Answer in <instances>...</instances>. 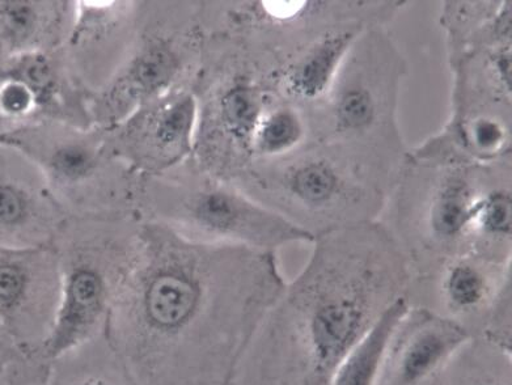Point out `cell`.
Here are the masks:
<instances>
[{"label": "cell", "instance_id": "5bb4252c", "mask_svg": "<svg viewBox=\"0 0 512 385\" xmlns=\"http://www.w3.org/2000/svg\"><path fill=\"white\" fill-rule=\"evenodd\" d=\"M139 0H76L67 61L91 97L124 65L137 37Z\"/></svg>", "mask_w": 512, "mask_h": 385}, {"label": "cell", "instance_id": "6da1fadb", "mask_svg": "<svg viewBox=\"0 0 512 385\" xmlns=\"http://www.w3.org/2000/svg\"><path fill=\"white\" fill-rule=\"evenodd\" d=\"M286 282L277 253L142 220L105 336L129 385H234Z\"/></svg>", "mask_w": 512, "mask_h": 385}, {"label": "cell", "instance_id": "9a60e30c", "mask_svg": "<svg viewBox=\"0 0 512 385\" xmlns=\"http://www.w3.org/2000/svg\"><path fill=\"white\" fill-rule=\"evenodd\" d=\"M67 217L37 165L0 141V248L50 247Z\"/></svg>", "mask_w": 512, "mask_h": 385}, {"label": "cell", "instance_id": "4fadbf2b", "mask_svg": "<svg viewBox=\"0 0 512 385\" xmlns=\"http://www.w3.org/2000/svg\"><path fill=\"white\" fill-rule=\"evenodd\" d=\"M196 128V97L190 88H179L104 130L112 150L130 168L138 175L151 176L192 158Z\"/></svg>", "mask_w": 512, "mask_h": 385}, {"label": "cell", "instance_id": "484cf974", "mask_svg": "<svg viewBox=\"0 0 512 385\" xmlns=\"http://www.w3.org/2000/svg\"><path fill=\"white\" fill-rule=\"evenodd\" d=\"M79 385H109L107 383L101 382V380H88V382H84Z\"/></svg>", "mask_w": 512, "mask_h": 385}, {"label": "cell", "instance_id": "d6986e66", "mask_svg": "<svg viewBox=\"0 0 512 385\" xmlns=\"http://www.w3.org/2000/svg\"><path fill=\"white\" fill-rule=\"evenodd\" d=\"M366 29L358 25L334 29L286 55L275 74L282 99L306 109L319 103L354 41Z\"/></svg>", "mask_w": 512, "mask_h": 385}, {"label": "cell", "instance_id": "ba28073f", "mask_svg": "<svg viewBox=\"0 0 512 385\" xmlns=\"http://www.w3.org/2000/svg\"><path fill=\"white\" fill-rule=\"evenodd\" d=\"M231 185L315 236L378 220L389 194L319 145L274 162H253Z\"/></svg>", "mask_w": 512, "mask_h": 385}, {"label": "cell", "instance_id": "cb8c5ba5", "mask_svg": "<svg viewBox=\"0 0 512 385\" xmlns=\"http://www.w3.org/2000/svg\"><path fill=\"white\" fill-rule=\"evenodd\" d=\"M310 141L308 109L281 97L258 125L252 143V163L285 159L302 150Z\"/></svg>", "mask_w": 512, "mask_h": 385}, {"label": "cell", "instance_id": "ac0fdd59", "mask_svg": "<svg viewBox=\"0 0 512 385\" xmlns=\"http://www.w3.org/2000/svg\"><path fill=\"white\" fill-rule=\"evenodd\" d=\"M447 55L452 75L450 116H512V44Z\"/></svg>", "mask_w": 512, "mask_h": 385}, {"label": "cell", "instance_id": "d4e9b609", "mask_svg": "<svg viewBox=\"0 0 512 385\" xmlns=\"http://www.w3.org/2000/svg\"><path fill=\"white\" fill-rule=\"evenodd\" d=\"M24 363V355L0 325V384L14 382L15 375Z\"/></svg>", "mask_w": 512, "mask_h": 385}, {"label": "cell", "instance_id": "603a6c76", "mask_svg": "<svg viewBox=\"0 0 512 385\" xmlns=\"http://www.w3.org/2000/svg\"><path fill=\"white\" fill-rule=\"evenodd\" d=\"M409 308L408 296L392 304L338 367L332 385H378L393 337Z\"/></svg>", "mask_w": 512, "mask_h": 385}, {"label": "cell", "instance_id": "52a82bcc", "mask_svg": "<svg viewBox=\"0 0 512 385\" xmlns=\"http://www.w3.org/2000/svg\"><path fill=\"white\" fill-rule=\"evenodd\" d=\"M443 162L409 151L380 222L399 241L413 273L471 251L482 197L503 165Z\"/></svg>", "mask_w": 512, "mask_h": 385}, {"label": "cell", "instance_id": "e0dca14e", "mask_svg": "<svg viewBox=\"0 0 512 385\" xmlns=\"http://www.w3.org/2000/svg\"><path fill=\"white\" fill-rule=\"evenodd\" d=\"M0 73L24 84L37 108V122L91 128V95L80 84L63 48L0 59Z\"/></svg>", "mask_w": 512, "mask_h": 385}, {"label": "cell", "instance_id": "44dd1931", "mask_svg": "<svg viewBox=\"0 0 512 385\" xmlns=\"http://www.w3.org/2000/svg\"><path fill=\"white\" fill-rule=\"evenodd\" d=\"M440 298L455 315H472L511 299V261L464 253L438 266Z\"/></svg>", "mask_w": 512, "mask_h": 385}, {"label": "cell", "instance_id": "f1b7e54d", "mask_svg": "<svg viewBox=\"0 0 512 385\" xmlns=\"http://www.w3.org/2000/svg\"><path fill=\"white\" fill-rule=\"evenodd\" d=\"M0 385H4V384H0Z\"/></svg>", "mask_w": 512, "mask_h": 385}, {"label": "cell", "instance_id": "2e32d148", "mask_svg": "<svg viewBox=\"0 0 512 385\" xmlns=\"http://www.w3.org/2000/svg\"><path fill=\"white\" fill-rule=\"evenodd\" d=\"M471 340L459 321L409 308L393 337L384 366L389 385H422Z\"/></svg>", "mask_w": 512, "mask_h": 385}, {"label": "cell", "instance_id": "277c9868", "mask_svg": "<svg viewBox=\"0 0 512 385\" xmlns=\"http://www.w3.org/2000/svg\"><path fill=\"white\" fill-rule=\"evenodd\" d=\"M192 90L197 128L192 158L207 173L234 183L252 163L253 138L281 95L272 50L240 33L205 31Z\"/></svg>", "mask_w": 512, "mask_h": 385}, {"label": "cell", "instance_id": "30bf717a", "mask_svg": "<svg viewBox=\"0 0 512 385\" xmlns=\"http://www.w3.org/2000/svg\"><path fill=\"white\" fill-rule=\"evenodd\" d=\"M0 141L37 165L67 214L135 213L141 175L112 150L104 129L36 122L0 134Z\"/></svg>", "mask_w": 512, "mask_h": 385}, {"label": "cell", "instance_id": "7a4b0ae2", "mask_svg": "<svg viewBox=\"0 0 512 385\" xmlns=\"http://www.w3.org/2000/svg\"><path fill=\"white\" fill-rule=\"evenodd\" d=\"M302 272L262 321L234 385H332L372 325L408 296L414 273L380 220L313 238Z\"/></svg>", "mask_w": 512, "mask_h": 385}, {"label": "cell", "instance_id": "8992f818", "mask_svg": "<svg viewBox=\"0 0 512 385\" xmlns=\"http://www.w3.org/2000/svg\"><path fill=\"white\" fill-rule=\"evenodd\" d=\"M135 213L143 222L198 243L277 253L286 245L313 241L308 232L210 175L193 158L159 175L141 176Z\"/></svg>", "mask_w": 512, "mask_h": 385}, {"label": "cell", "instance_id": "7402d4cb", "mask_svg": "<svg viewBox=\"0 0 512 385\" xmlns=\"http://www.w3.org/2000/svg\"><path fill=\"white\" fill-rule=\"evenodd\" d=\"M512 164L503 165L482 197L473 223L471 251L493 260L511 261Z\"/></svg>", "mask_w": 512, "mask_h": 385}, {"label": "cell", "instance_id": "3957f363", "mask_svg": "<svg viewBox=\"0 0 512 385\" xmlns=\"http://www.w3.org/2000/svg\"><path fill=\"white\" fill-rule=\"evenodd\" d=\"M408 70L388 29L368 28L354 41L323 99L308 109L310 143L327 148L389 194L410 151L399 124Z\"/></svg>", "mask_w": 512, "mask_h": 385}, {"label": "cell", "instance_id": "4316f807", "mask_svg": "<svg viewBox=\"0 0 512 385\" xmlns=\"http://www.w3.org/2000/svg\"><path fill=\"white\" fill-rule=\"evenodd\" d=\"M484 385H510V384H503V383H490V384H484Z\"/></svg>", "mask_w": 512, "mask_h": 385}, {"label": "cell", "instance_id": "ffe728a7", "mask_svg": "<svg viewBox=\"0 0 512 385\" xmlns=\"http://www.w3.org/2000/svg\"><path fill=\"white\" fill-rule=\"evenodd\" d=\"M76 0H0V59L66 45Z\"/></svg>", "mask_w": 512, "mask_h": 385}, {"label": "cell", "instance_id": "9c48e42d", "mask_svg": "<svg viewBox=\"0 0 512 385\" xmlns=\"http://www.w3.org/2000/svg\"><path fill=\"white\" fill-rule=\"evenodd\" d=\"M205 37L201 0H139L133 48L120 70L91 97L93 126L113 128L165 93L190 88Z\"/></svg>", "mask_w": 512, "mask_h": 385}, {"label": "cell", "instance_id": "5b68a950", "mask_svg": "<svg viewBox=\"0 0 512 385\" xmlns=\"http://www.w3.org/2000/svg\"><path fill=\"white\" fill-rule=\"evenodd\" d=\"M141 230L135 213L67 217L52 244L61 266V300L36 359L65 357L104 329L133 266Z\"/></svg>", "mask_w": 512, "mask_h": 385}, {"label": "cell", "instance_id": "7c38bea8", "mask_svg": "<svg viewBox=\"0 0 512 385\" xmlns=\"http://www.w3.org/2000/svg\"><path fill=\"white\" fill-rule=\"evenodd\" d=\"M61 266L50 247L0 248V325L35 361L61 300Z\"/></svg>", "mask_w": 512, "mask_h": 385}, {"label": "cell", "instance_id": "8fae6325", "mask_svg": "<svg viewBox=\"0 0 512 385\" xmlns=\"http://www.w3.org/2000/svg\"><path fill=\"white\" fill-rule=\"evenodd\" d=\"M408 0H202L207 29L253 38L285 57L334 29L387 28Z\"/></svg>", "mask_w": 512, "mask_h": 385}, {"label": "cell", "instance_id": "83f0119b", "mask_svg": "<svg viewBox=\"0 0 512 385\" xmlns=\"http://www.w3.org/2000/svg\"><path fill=\"white\" fill-rule=\"evenodd\" d=\"M0 134H2V126H0Z\"/></svg>", "mask_w": 512, "mask_h": 385}]
</instances>
